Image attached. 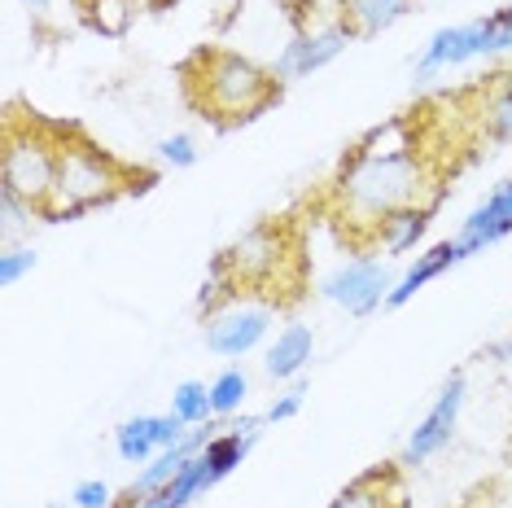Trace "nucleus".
<instances>
[{
  "mask_svg": "<svg viewBox=\"0 0 512 508\" xmlns=\"http://www.w3.org/2000/svg\"><path fill=\"white\" fill-rule=\"evenodd\" d=\"M333 215L355 241H372L377 224L390 211L403 206H438L442 202V167L434 163V149H416V154H390L368 158L351 149L333 176Z\"/></svg>",
  "mask_w": 512,
  "mask_h": 508,
  "instance_id": "nucleus-1",
  "label": "nucleus"
},
{
  "mask_svg": "<svg viewBox=\"0 0 512 508\" xmlns=\"http://www.w3.org/2000/svg\"><path fill=\"white\" fill-rule=\"evenodd\" d=\"M281 88L285 84L272 75V66L232 49H202L184 62V97L219 132L254 123L281 101Z\"/></svg>",
  "mask_w": 512,
  "mask_h": 508,
  "instance_id": "nucleus-2",
  "label": "nucleus"
},
{
  "mask_svg": "<svg viewBox=\"0 0 512 508\" xmlns=\"http://www.w3.org/2000/svg\"><path fill=\"white\" fill-rule=\"evenodd\" d=\"M136 184V167H127L123 158H114L110 149L92 145L79 127H66L62 141V167H57V184L44 202V224H66L88 211L119 202L132 193Z\"/></svg>",
  "mask_w": 512,
  "mask_h": 508,
  "instance_id": "nucleus-3",
  "label": "nucleus"
},
{
  "mask_svg": "<svg viewBox=\"0 0 512 508\" xmlns=\"http://www.w3.org/2000/svg\"><path fill=\"white\" fill-rule=\"evenodd\" d=\"M62 141L66 127L9 110L5 136H0V198H14L44 215V202L57 184V167H62Z\"/></svg>",
  "mask_w": 512,
  "mask_h": 508,
  "instance_id": "nucleus-4",
  "label": "nucleus"
},
{
  "mask_svg": "<svg viewBox=\"0 0 512 508\" xmlns=\"http://www.w3.org/2000/svg\"><path fill=\"white\" fill-rule=\"evenodd\" d=\"M228 263L241 290L276 298V290L285 285V268L298 263V241L285 224H254L228 246Z\"/></svg>",
  "mask_w": 512,
  "mask_h": 508,
  "instance_id": "nucleus-5",
  "label": "nucleus"
},
{
  "mask_svg": "<svg viewBox=\"0 0 512 508\" xmlns=\"http://www.w3.org/2000/svg\"><path fill=\"white\" fill-rule=\"evenodd\" d=\"M202 320H206V346L215 355H224V360H241V355L259 351L267 342L272 320H276V298L241 290L228 303H219L215 311H206Z\"/></svg>",
  "mask_w": 512,
  "mask_h": 508,
  "instance_id": "nucleus-6",
  "label": "nucleus"
},
{
  "mask_svg": "<svg viewBox=\"0 0 512 508\" xmlns=\"http://www.w3.org/2000/svg\"><path fill=\"white\" fill-rule=\"evenodd\" d=\"M399 281V272L390 268V259H377V254H355V259L337 263V268L320 281V298L333 307H342L346 316L364 320L377 307H386V298Z\"/></svg>",
  "mask_w": 512,
  "mask_h": 508,
  "instance_id": "nucleus-7",
  "label": "nucleus"
},
{
  "mask_svg": "<svg viewBox=\"0 0 512 508\" xmlns=\"http://www.w3.org/2000/svg\"><path fill=\"white\" fill-rule=\"evenodd\" d=\"M355 40V27L346 18H329V22H316V27H298L289 44L281 49V57L272 62V75L289 84V79H307L324 71L329 62L346 53V44Z\"/></svg>",
  "mask_w": 512,
  "mask_h": 508,
  "instance_id": "nucleus-8",
  "label": "nucleus"
},
{
  "mask_svg": "<svg viewBox=\"0 0 512 508\" xmlns=\"http://www.w3.org/2000/svg\"><path fill=\"white\" fill-rule=\"evenodd\" d=\"M464 399H469V377H464V373H451L447 381H442L438 399L429 403V412H425L421 421H416V430H412V438H407L399 465H407V469L425 465V460H434L442 447H447L451 438H456Z\"/></svg>",
  "mask_w": 512,
  "mask_h": 508,
  "instance_id": "nucleus-9",
  "label": "nucleus"
},
{
  "mask_svg": "<svg viewBox=\"0 0 512 508\" xmlns=\"http://www.w3.org/2000/svg\"><path fill=\"white\" fill-rule=\"evenodd\" d=\"M477 57H495V22L491 14L486 18H473V22H460V27H442L429 36L425 53L416 57V79H434L451 66H464V62H477Z\"/></svg>",
  "mask_w": 512,
  "mask_h": 508,
  "instance_id": "nucleus-10",
  "label": "nucleus"
},
{
  "mask_svg": "<svg viewBox=\"0 0 512 508\" xmlns=\"http://www.w3.org/2000/svg\"><path fill=\"white\" fill-rule=\"evenodd\" d=\"M464 259H469V250L460 246V237L438 241V246L421 250V254H416V259L399 272V281H394V290H390V298H386V311H403L416 294L425 290L429 281H438L442 272H451V268H456V263H464Z\"/></svg>",
  "mask_w": 512,
  "mask_h": 508,
  "instance_id": "nucleus-11",
  "label": "nucleus"
},
{
  "mask_svg": "<svg viewBox=\"0 0 512 508\" xmlns=\"http://www.w3.org/2000/svg\"><path fill=\"white\" fill-rule=\"evenodd\" d=\"M512 233V180L495 184L491 198L477 202L469 219L460 224V246L469 254H482L486 246H495V241H504Z\"/></svg>",
  "mask_w": 512,
  "mask_h": 508,
  "instance_id": "nucleus-12",
  "label": "nucleus"
},
{
  "mask_svg": "<svg viewBox=\"0 0 512 508\" xmlns=\"http://www.w3.org/2000/svg\"><path fill=\"white\" fill-rule=\"evenodd\" d=\"M329 508H407V491H403L399 469L377 465V469L359 473L355 482H346V487L333 495Z\"/></svg>",
  "mask_w": 512,
  "mask_h": 508,
  "instance_id": "nucleus-13",
  "label": "nucleus"
},
{
  "mask_svg": "<svg viewBox=\"0 0 512 508\" xmlns=\"http://www.w3.org/2000/svg\"><path fill=\"white\" fill-rule=\"evenodd\" d=\"M311 355H316V329L294 320V325H285L272 338V346H267V355H263V368H267V377H276V381H298L302 368L311 364Z\"/></svg>",
  "mask_w": 512,
  "mask_h": 508,
  "instance_id": "nucleus-14",
  "label": "nucleus"
},
{
  "mask_svg": "<svg viewBox=\"0 0 512 508\" xmlns=\"http://www.w3.org/2000/svg\"><path fill=\"white\" fill-rule=\"evenodd\" d=\"M434 211L438 206H403V211H390L386 219L377 224V233H372V241H377L386 254H394V259H403V254H412L416 246L425 241L429 224H434Z\"/></svg>",
  "mask_w": 512,
  "mask_h": 508,
  "instance_id": "nucleus-15",
  "label": "nucleus"
},
{
  "mask_svg": "<svg viewBox=\"0 0 512 508\" xmlns=\"http://www.w3.org/2000/svg\"><path fill=\"white\" fill-rule=\"evenodd\" d=\"M359 154L368 158H390V154H416V149H425V127L416 114H394V119L368 127L364 136L351 145Z\"/></svg>",
  "mask_w": 512,
  "mask_h": 508,
  "instance_id": "nucleus-16",
  "label": "nucleus"
},
{
  "mask_svg": "<svg viewBox=\"0 0 512 508\" xmlns=\"http://www.w3.org/2000/svg\"><path fill=\"white\" fill-rule=\"evenodd\" d=\"M477 123H482V136H486V141H495V145L512 141V71L495 75L491 84L482 88Z\"/></svg>",
  "mask_w": 512,
  "mask_h": 508,
  "instance_id": "nucleus-17",
  "label": "nucleus"
},
{
  "mask_svg": "<svg viewBox=\"0 0 512 508\" xmlns=\"http://www.w3.org/2000/svg\"><path fill=\"white\" fill-rule=\"evenodd\" d=\"M416 0H342V18L355 27V36H381L399 27L412 14Z\"/></svg>",
  "mask_w": 512,
  "mask_h": 508,
  "instance_id": "nucleus-18",
  "label": "nucleus"
},
{
  "mask_svg": "<svg viewBox=\"0 0 512 508\" xmlns=\"http://www.w3.org/2000/svg\"><path fill=\"white\" fill-rule=\"evenodd\" d=\"M149 0H79V14L97 36L106 40H123L127 31L136 27V18H141V9Z\"/></svg>",
  "mask_w": 512,
  "mask_h": 508,
  "instance_id": "nucleus-19",
  "label": "nucleus"
},
{
  "mask_svg": "<svg viewBox=\"0 0 512 508\" xmlns=\"http://www.w3.org/2000/svg\"><path fill=\"white\" fill-rule=\"evenodd\" d=\"M114 452L127 465H149L162 447H158V417H132L114 430Z\"/></svg>",
  "mask_w": 512,
  "mask_h": 508,
  "instance_id": "nucleus-20",
  "label": "nucleus"
},
{
  "mask_svg": "<svg viewBox=\"0 0 512 508\" xmlns=\"http://www.w3.org/2000/svg\"><path fill=\"white\" fill-rule=\"evenodd\" d=\"M193 460L189 447H167V452H158L149 465H141V473H136V482H132V491L136 495H154V491H167L171 482H176V473L184 469Z\"/></svg>",
  "mask_w": 512,
  "mask_h": 508,
  "instance_id": "nucleus-21",
  "label": "nucleus"
},
{
  "mask_svg": "<svg viewBox=\"0 0 512 508\" xmlns=\"http://www.w3.org/2000/svg\"><path fill=\"white\" fill-rule=\"evenodd\" d=\"M250 399V377L241 368H224L215 381H211V408H215V421H232L241 417Z\"/></svg>",
  "mask_w": 512,
  "mask_h": 508,
  "instance_id": "nucleus-22",
  "label": "nucleus"
},
{
  "mask_svg": "<svg viewBox=\"0 0 512 508\" xmlns=\"http://www.w3.org/2000/svg\"><path fill=\"white\" fill-rule=\"evenodd\" d=\"M232 294H241V285H237V276H232V263H228V250H219L215 259H211V272H206V281H202V290H197V311H215L219 303H228Z\"/></svg>",
  "mask_w": 512,
  "mask_h": 508,
  "instance_id": "nucleus-23",
  "label": "nucleus"
},
{
  "mask_svg": "<svg viewBox=\"0 0 512 508\" xmlns=\"http://www.w3.org/2000/svg\"><path fill=\"white\" fill-rule=\"evenodd\" d=\"M171 412H176L184 425H206V421H215L211 386H206V381H180V386L171 390Z\"/></svg>",
  "mask_w": 512,
  "mask_h": 508,
  "instance_id": "nucleus-24",
  "label": "nucleus"
},
{
  "mask_svg": "<svg viewBox=\"0 0 512 508\" xmlns=\"http://www.w3.org/2000/svg\"><path fill=\"white\" fill-rule=\"evenodd\" d=\"M211 487H215V473L206 469V460H202V456H193L189 465L176 473V482L167 487V504H171V508H189L197 495H206Z\"/></svg>",
  "mask_w": 512,
  "mask_h": 508,
  "instance_id": "nucleus-25",
  "label": "nucleus"
},
{
  "mask_svg": "<svg viewBox=\"0 0 512 508\" xmlns=\"http://www.w3.org/2000/svg\"><path fill=\"white\" fill-rule=\"evenodd\" d=\"M36 263H40V254L31 250V246H5L0 250V285H18L22 276H31L36 272Z\"/></svg>",
  "mask_w": 512,
  "mask_h": 508,
  "instance_id": "nucleus-26",
  "label": "nucleus"
},
{
  "mask_svg": "<svg viewBox=\"0 0 512 508\" xmlns=\"http://www.w3.org/2000/svg\"><path fill=\"white\" fill-rule=\"evenodd\" d=\"M158 158L171 171H189V167H197V141H193L189 132H171L167 141L158 145Z\"/></svg>",
  "mask_w": 512,
  "mask_h": 508,
  "instance_id": "nucleus-27",
  "label": "nucleus"
},
{
  "mask_svg": "<svg viewBox=\"0 0 512 508\" xmlns=\"http://www.w3.org/2000/svg\"><path fill=\"white\" fill-rule=\"evenodd\" d=\"M71 504L75 508H114L119 504V495H114V487L106 478H84V482H75Z\"/></svg>",
  "mask_w": 512,
  "mask_h": 508,
  "instance_id": "nucleus-28",
  "label": "nucleus"
},
{
  "mask_svg": "<svg viewBox=\"0 0 512 508\" xmlns=\"http://www.w3.org/2000/svg\"><path fill=\"white\" fill-rule=\"evenodd\" d=\"M302 403H307V386L302 381H289V386L281 390V395L272 399V408L263 412L267 425H281V421H294L298 412H302Z\"/></svg>",
  "mask_w": 512,
  "mask_h": 508,
  "instance_id": "nucleus-29",
  "label": "nucleus"
},
{
  "mask_svg": "<svg viewBox=\"0 0 512 508\" xmlns=\"http://www.w3.org/2000/svg\"><path fill=\"white\" fill-rule=\"evenodd\" d=\"M491 22H495V53H512V5L495 9Z\"/></svg>",
  "mask_w": 512,
  "mask_h": 508,
  "instance_id": "nucleus-30",
  "label": "nucleus"
},
{
  "mask_svg": "<svg viewBox=\"0 0 512 508\" xmlns=\"http://www.w3.org/2000/svg\"><path fill=\"white\" fill-rule=\"evenodd\" d=\"M508 355H512V338H508V342L486 346V351H482V360H491V364H508Z\"/></svg>",
  "mask_w": 512,
  "mask_h": 508,
  "instance_id": "nucleus-31",
  "label": "nucleus"
},
{
  "mask_svg": "<svg viewBox=\"0 0 512 508\" xmlns=\"http://www.w3.org/2000/svg\"><path fill=\"white\" fill-rule=\"evenodd\" d=\"M132 508H171V504H167V491H154V495H141Z\"/></svg>",
  "mask_w": 512,
  "mask_h": 508,
  "instance_id": "nucleus-32",
  "label": "nucleus"
},
{
  "mask_svg": "<svg viewBox=\"0 0 512 508\" xmlns=\"http://www.w3.org/2000/svg\"><path fill=\"white\" fill-rule=\"evenodd\" d=\"M49 508H75V504H71V500H66V504H49Z\"/></svg>",
  "mask_w": 512,
  "mask_h": 508,
  "instance_id": "nucleus-33",
  "label": "nucleus"
},
{
  "mask_svg": "<svg viewBox=\"0 0 512 508\" xmlns=\"http://www.w3.org/2000/svg\"><path fill=\"white\" fill-rule=\"evenodd\" d=\"M149 5H158V0H149Z\"/></svg>",
  "mask_w": 512,
  "mask_h": 508,
  "instance_id": "nucleus-34",
  "label": "nucleus"
},
{
  "mask_svg": "<svg viewBox=\"0 0 512 508\" xmlns=\"http://www.w3.org/2000/svg\"><path fill=\"white\" fill-rule=\"evenodd\" d=\"M49 5H53V0H49Z\"/></svg>",
  "mask_w": 512,
  "mask_h": 508,
  "instance_id": "nucleus-35",
  "label": "nucleus"
}]
</instances>
